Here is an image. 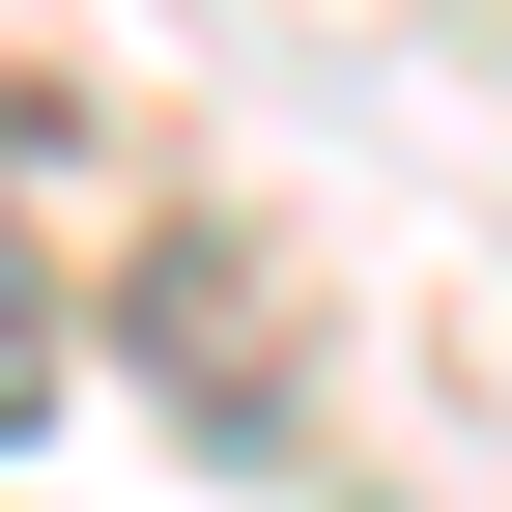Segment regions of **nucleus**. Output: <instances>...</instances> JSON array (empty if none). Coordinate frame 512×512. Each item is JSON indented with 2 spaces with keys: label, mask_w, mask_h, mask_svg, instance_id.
<instances>
[{
  "label": "nucleus",
  "mask_w": 512,
  "mask_h": 512,
  "mask_svg": "<svg viewBox=\"0 0 512 512\" xmlns=\"http://www.w3.org/2000/svg\"><path fill=\"white\" fill-rule=\"evenodd\" d=\"M29 427H57V285L0 256V456H29Z\"/></svg>",
  "instance_id": "obj_1"
}]
</instances>
